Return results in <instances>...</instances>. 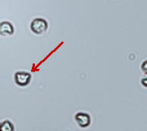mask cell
I'll use <instances>...</instances> for the list:
<instances>
[{
    "label": "cell",
    "mask_w": 147,
    "mask_h": 131,
    "mask_svg": "<svg viewBox=\"0 0 147 131\" xmlns=\"http://www.w3.org/2000/svg\"><path fill=\"white\" fill-rule=\"evenodd\" d=\"M48 28L47 21L43 19H35L30 24V29L35 34H42Z\"/></svg>",
    "instance_id": "6da1fadb"
},
{
    "label": "cell",
    "mask_w": 147,
    "mask_h": 131,
    "mask_svg": "<svg viewBox=\"0 0 147 131\" xmlns=\"http://www.w3.org/2000/svg\"><path fill=\"white\" fill-rule=\"evenodd\" d=\"M31 76L26 72H18L15 74V82L20 86H25L30 82Z\"/></svg>",
    "instance_id": "7a4b0ae2"
},
{
    "label": "cell",
    "mask_w": 147,
    "mask_h": 131,
    "mask_svg": "<svg viewBox=\"0 0 147 131\" xmlns=\"http://www.w3.org/2000/svg\"><path fill=\"white\" fill-rule=\"evenodd\" d=\"M76 120L82 128H86L90 124V116L86 113H77L76 115Z\"/></svg>",
    "instance_id": "3957f363"
},
{
    "label": "cell",
    "mask_w": 147,
    "mask_h": 131,
    "mask_svg": "<svg viewBox=\"0 0 147 131\" xmlns=\"http://www.w3.org/2000/svg\"><path fill=\"white\" fill-rule=\"evenodd\" d=\"M13 26L9 22H2L1 24V33L3 35H10L13 33Z\"/></svg>",
    "instance_id": "277c9868"
},
{
    "label": "cell",
    "mask_w": 147,
    "mask_h": 131,
    "mask_svg": "<svg viewBox=\"0 0 147 131\" xmlns=\"http://www.w3.org/2000/svg\"><path fill=\"white\" fill-rule=\"evenodd\" d=\"M1 131H13V125L11 122L5 121L1 125Z\"/></svg>",
    "instance_id": "5b68a950"
},
{
    "label": "cell",
    "mask_w": 147,
    "mask_h": 131,
    "mask_svg": "<svg viewBox=\"0 0 147 131\" xmlns=\"http://www.w3.org/2000/svg\"><path fill=\"white\" fill-rule=\"evenodd\" d=\"M142 71L144 72V73H146V74H147V61H145L142 62Z\"/></svg>",
    "instance_id": "8992f818"
},
{
    "label": "cell",
    "mask_w": 147,
    "mask_h": 131,
    "mask_svg": "<svg viewBox=\"0 0 147 131\" xmlns=\"http://www.w3.org/2000/svg\"><path fill=\"white\" fill-rule=\"evenodd\" d=\"M142 84L144 85V86H146L147 87V76L146 77H144V79L142 80Z\"/></svg>",
    "instance_id": "52a82bcc"
}]
</instances>
